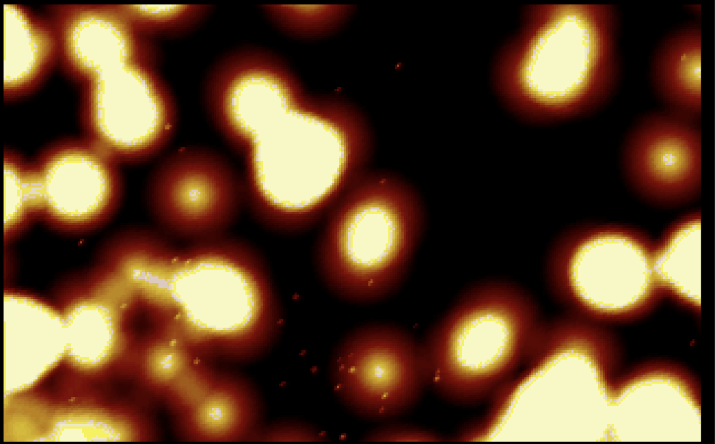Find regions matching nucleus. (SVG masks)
<instances>
[{
    "instance_id": "6e6552de",
    "label": "nucleus",
    "mask_w": 715,
    "mask_h": 444,
    "mask_svg": "<svg viewBox=\"0 0 715 444\" xmlns=\"http://www.w3.org/2000/svg\"><path fill=\"white\" fill-rule=\"evenodd\" d=\"M329 378L347 410L375 421L410 410L428 385L420 343L402 327L382 323L358 327L340 340Z\"/></svg>"
},
{
    "instance_id": "2eb2a0df",
    "label": "nucleus",
    "mask_w": 715,
    "mask_h": 444,
    "mask_svg": "<svg viewBox=\"0 0 715 444\" xmlns=\"http://www.w3.org/2000/svg\"><path fill=\"white\" fill-rule=\"evenodd\" d=\"M254 391L244 380L219 373L195 404L175 415L179 438L187 441L230 442L253 436L259 417Z\"/></svg>"
},
{
    "instance_id": "5701e85b",
    "label": "nucleus",
    "mask_w": 715,
    "mask_h": 444,
    "mask_svg": "<svg viewBox=\"0 0 715 444\" xmlns=\"http://www.w3.org/2000/svg\"><path fill=\"white\" fill-rule=\"evenodd\" d=\"M253 439L265 441H325L329 437L323 430L311 424L286 422L274 425Z\"/></svg>"
},
{
    "instance_id": "423d86ee",
    "label": "nucleus",
    "mask_w": 715,
    "mask_h": 444,
    "mask_svg": "<svg viewBox=\"0 0 715 444\" xmlns=\"http://www.w3.org/2000/svg\"><path fill=\"white\" fill-rule=\"evenodd\" d=\"M654 238L626 223L590 221L553 241L545 281L559 300L605 315L640 309L661 289L654 269Z\"/></svg>"
},
{
    "instance_id": "1a4fd4ad",
    "label": "nucleus",
    "mask_w": 715,
    "mask_h": 444,
    "mask_svg": "<svg viewBox=\"0 0 715 444\" xmlns=\"http://www.w3.org/2000/svg\"><path fill=\"white\" fill-rule=\"evenodd\" d=\"M148 194L161 225L193 242L223 235L244 200V182L231 163L194 146L180 148L155 167Z\"/></svg>"
},
{
    "instance_id": "412c9836",
    "label": "nucleus",
    "mask_w": 715,
    "mask_h": 444,
    "mask_svg": "<svg viewBox=\"0 0 715 444\" xmlns=\"http://www.w3.org/2000/svg\"><path fill=\"white\" fill-rule=\"evenodd\" d=\"M66 335L71 343L106 346L112 337V325L108 311L100 306H80L69 316Z\"/></svg>"
},
{
    "instance_id": "39448f33",
    "label": "nucleus",
    "mask_w": 715,
    "mask_h": 444,
    "mask_svg": "<svg viewBox=\"0 0 715 444\" xmlns=\"http://www.w3.org/2000/svg\"><path fill=\"white\" fill-rule=\"evenodd\" d=\"M313 110L298 105L263 130L243 155L244 200L272 230L310 227L361 177L358 162L310 153L306 132Z\"/></svg>"
},
{
    "instance_id": "a211bd4d",
    "label": "nucleus",
    "mask_w": 715,
    "mask_h": 444,
    "mask_svg": "<svg viewBox=\"0 0 715 444\" xmlns=\"http://www.w3.org/2000/svg\"><path fill=\"white\" fill-rule=\"evenodd\" d=\"M134 26L154 38L188 31L212 11L209 5H119Z\"/></svg>"
},
{
    "instance_id": "20e7f679",
    "label": "nucleus",
    "mask_w": 715,
    "mask_h": 444,
    "mask_svg": "<svg viewBox=\"0 0 715 444\" xmlns=\"http://www.w3.org/2000/svg\"><path fill=\"white\" fill-rule=\"evenodd\" d=\"M543 323L538 304L519 286L476 283L420 343L427 384L452 401L485 399L530 360Z\"/></svg>"
},
{
    "instance_id": "b1692460",
    "label": "nucleus",
    "mask_w": 715,
    "mask_h": 444,
    "mask_svg": "<svg viewBox=\"0 0 715 444\" xmlns=\"http://www.w3.org/2000/svg\"><path fill=\"white\" fill-rule=\"evenodd\" d=\"M441 438L434 433L404 424H388L373 429L362 438L364 441H435Z\"/></svg>"
},
{
    "instance_id": "f3484780",
    "label": "nucleus",
    "mask_w": 715,
    "mask_h": 444,
    "mask_svg": "<svg viewBox=\"0 0 715 444\" xmlns=\"http://www.w3.org/2000/svg\"><path fill=\"white\" fill-rule=\"evenodd\" d=\"M700 211L671 221L654 238V269L660 288L698 306L700 287Z\"/></svg>"
},
{
    "instance_id": "f8f14e48",
    "label": "nucleus",
    "mask_w": 715,
    "mask_h": 444,
    "mask_svg": "<svg viewBox=\"0 0 715 444\" xmlns=\"http://www.w3.org/2000/svg\"><path fill=\"white\" fill-rule=\"evenodd\" d=\"M626 185L644 202L675 208L701 191V133L698 121L668 110L649 113L626 135L620 153Z\"/></svg>"
},
{
    "instance_id": "7ed1b4c3",
    "label": "nucleus",
    "mask_w": 715,
    "mask_h": 444,
    "mask_svg": "<svg viewBox=\"0 0 715 444\" xmlns=\"http://www.w3.org/2000/svg\"><path fill=\"white\" fill-rule=\"evenodd\" d=\"M170 311L171 323L204 353H253L273 340L280 325L260 253L224 235L178 249Z\"/></svg>"
},
{
    "instance_id": "0eeeda50",
    "label": "nucleus",
    "mask_w": 715,
    "mask_h": 444,
    "mask_svg": "<svg viewBox=\"0 0 715 444\" xmlns=\"http://www.w3.org/2000/svg\"><path fill=\"white\" fill-rule=\"evenodd\" d=\"M82 136L121 164L147 161L170 143L179 108L156 64L135 62L106 71L80 87Z\"/></svg>"
},
{
    "instance_id": "9d476101",
    "label": "nucleus",
    "mask_w": 715,
    "mask_h": 444,
    "mask_svg": "<svg viewBox=\"0 0 715 444\" xmlns=\"http://www.w3.org/2000/svg\"><path fill=\"white\" fill-rule=\"evenodd\" d=\"M297 82L274 54L256 46L227 52L212 66L203 101L216 132L244 155L268 126L303 99Z\"/></svg>"
},
{
    "instance_id": "dca6fc26",
    "label": "nucleus",
    "mask_w": 715,
    "mask_h": 444,
    "mask_svg": "<svg viewBox=\"0 0 715 444\" xmlns=\"http://www.w3.org/2000/svg\"><path fill=\"white\" fill-rule=\"evenodd\" d=\"M654 87L666 110L698 121L701 111V31L691 24L660 44L652 64Z\"/></svg>"
},
{
    "instance_id": "9b49d317",
    "label": "nucleus",
    "mask_w": 715,
    "mask_h": 444,
    "mask_svg": "<svg viewBox=\"0 0 715 444\" xmlns=\"http://www.w3.org/2000/svg\"><path fill=\"white\" fill-rule=\"evenodd\" d=\"M29 171L36 214L66 228L103 219L124 184L122 164L82 135L45 146L29 160Z\"/></svg>"
},
{
    "instance_id": "4be33fe9",
    "label": "nucleus",
    "mask_w": 715,
    "mask_h": 444,
    "mask_svg": "<svg viewBox=\"0 0 715 444\" xmlns=\"http://www.w3.org/2000/svg\"><path fill=\"white\" fill-rule=\"evenodd\" d=\"M262 11L271 22L283 31L293 34L310 32V29L325 26L330 21L321 19L332 17L337 10L326 6L264 5Z\"/></svg>"
},
{
    "instance_id": "aec40b11",
    "label": "nucleus",
    "mask_w": 715,
    "mask_h": 444,
    "mask_svg": "<svg viewBox=\"0 0 715 444\" xmlns=\"http://www.w3.org/2000/svg\"><path fill=\"white\" fill-rule=\"evenodd\" d=\"M219 373L199 358L164 395L174 416L195 404L212 386Z\"/></svg>"
},
{
    "instance_id": "4468645a",
    "label": "nucleus",
    "mask_w": 715,
    "mask_h": 444,
    "mask_svg": "<svg viewBox=\"0 0 715 444\" xmlns=\"http://www.w3.org/2000/svg\"><path fill=\"white\" fill-rule=\"evenodd\" d=\"M3 94L6 101L34 92L59 64V45L48 16L20 4L4 6Z\"/></svg>"
},
{
    "instance_id": "6ab92c4d",
    "label": "nucleus",
    "mask_w": 715,
    "mask_h": 444,
    "mask_svg": "<svg viewBox=\"0 0 715 444\" xmlns=\"http://www.w3.org/2000/svg\"><path fill=\"white\" fill-rule=\"evenodd\" d=\"M6 235L15 231L31 215H36L30 177L29 160L6 147L3 154Z\"/></svg>"
},
{
    "instance_id": "ddd939ff",
    "label": "nucleus",
    "mask_w": 715,
    "mask_h": 444,
    "mask_svg": "<svg viewBox=\"0 0 715 444\" xmlns=\"http://www.w3.org/2000/svg\"><path fill=\"white\" fill-rule=\"evenodd\" d=\"M47 15L57 32L59 64L80 87L119 66L156 64L154 38L138 30L119 5H53Z\"/></svg>"
},
{
    "instance_id": "f257e3e1",
    "label": "nucleus",
    "mask_w": 715,
    "mask_h": 444,
    "mask_svg": "<svg viewBox=\"0 0 715 444\" xmlns=\"http://www.w3.org/2000/svg\"><path fill=\"white\" fill-rule=\"evenodd\" d=\"M616 28L610 5L531 6L496 64L501 98L515 114L535 121L596 109L618 78Z\"/></svg>"
},
{
    "instance_id": "f03ea898",
    "label": "nucleus",
    "mask_w": 715,
    "mask_h": 444,
    "mask_svg": "<svg viewBox=\"0 0 715 444\" xmlns=\"http://www.w3.org/2000/svg\"><path fill=\"white\" fill-rule=\"evenodd\" d=\"M422 201L402 179L361 176L331 209L315 266L324 285L352 302L382 299L408 274L422 235Z\"/></svg>"
}]
</instances>
